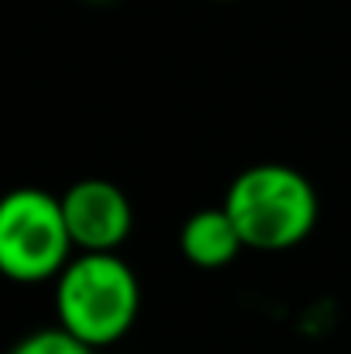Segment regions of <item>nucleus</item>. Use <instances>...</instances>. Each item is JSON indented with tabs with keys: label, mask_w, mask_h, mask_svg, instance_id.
I'll use <instances>...</instances> for the list:
<instances>
[{
	"label": "nucleus",
	"mask_w": 351,
	"mask_h": 354,
	"mask_svg": "<svg viewBox=\"0 0 351 354\" xmlns=\"http://www.w3.org/2000/svg\"><path fill=\"white\" fill-rule=\"evenodd\" d=\"M55 327L104 351L138 320L141 286L117 251H76L55 275Z\"/></svg>",
	"instance_id": "f257e3e1"
},
{
	"label": "nucleus",
	"mask_w": 351,
	"mask_h": 354,
	"mask_svg": "<svg viewBox=\"0 0 351 354\" xmlns=\"http://www.w3.org/2000/svg\"><path fill=\"white\" fill-rule=\"evenodd\" d=\"M224 210L248 251H289L300 248L317 227L314 183L282 162H258L237 172L224 193Z\"/></svg>",
	"instance_id": "f03ea898"
},
{
	"label": "nucleus",
	"mask_w": 351,
	"mask_h": 354,
	"mask_svg": "<svg viewBox=\"0 0 351 354\" xmlns=\"http://www.w3.org/2000/svg\"><path fill=\"white\" fill-rule=\"evenodd\" d=\"M76 244L62 200L42 186H14L0 196V275L17 286L55 282Z\"/></svg>",
	"instance_id": "7ed1b4c3"
},
{
	"label": "nucleus",
	"mask_w": 351,
	"mask_h": 354,
	"mask_svg": "<svg viewBox=\"0 0 351 354\" xmlns=\"http://www.w3.org/2000/svg\"><path fill=\"white\" fill-rule=\"evenodd\" d=\"M59 200L76 251H120L131 237V200L111 179H76L73 186H66Z\"/></svg>",
	"instance_id": "20e7f679"
},
{
	"label": "nucleus",
	"mask_w": 351,
	"mask_h": 354,
	"mask_svg": "<svg viewBox=\"0 0 351 354\" xmlns=\"http://www.w3.org/2000/svg\"><path fill=\"white\" fill-rule=\"evenodd\" d=\"M179 251L190 265H197L204 272H217V268H228L244 251V241L234 227L231 214L221 203V207H204V210H197L183 221Z\"/></svg>",
	"instance_id": "39448f33"
},
{
	"label": "nucleus",
	"mask_w": 351,
	"mask_h": 354,
	"mask_svg": "<svg viewBox=\"0 0 351 354\" xmlns=\"http://www.w3.org/2000/svg\"><path fill=\"white\" fill-rule=\"evenodd\" d=\"M7 354H97L90 344L76 341L73 334H66L62 327H45L35 330L28 337H21Z\"/></svg>",
	"instance_id": "423d86ee"
},
{
	"label": "nucleus",
	"mask_w": 351,
	"mask_h": 354,
	"mask_svg": "<svg viewBox=\"0 0 351 354\" xmlns=\"http://www.w3.org/2000/svg\"><path fill=\"white\" fill-rule=\"evenodd\" d=\"M93 3H104V0H93Z\"/></svg>",
	"instance_id": "0eeeda50"
}]
</instances>
